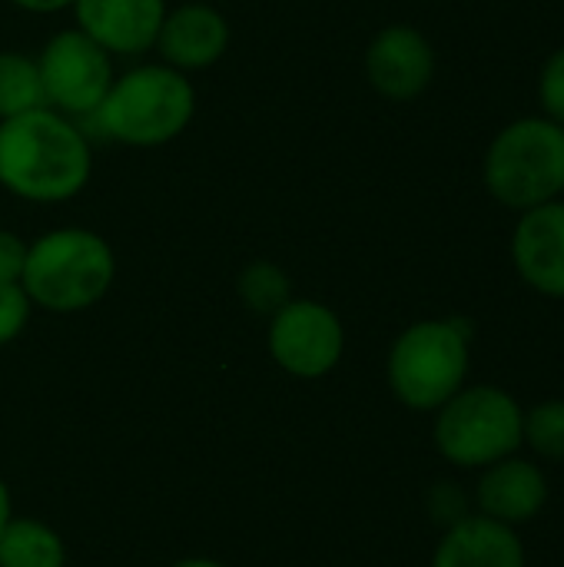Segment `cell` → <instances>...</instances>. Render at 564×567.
<instances>
[{
    "instance_id": "cell-1",
    "label": "cell",
    "mask_w": 564,
    "mask_h": 567,
    "mask_svg": "<svg viewBox=\"0 0 564 567\" xmlns=\"http://www.w3.org/2000/svg\"><path fill=\"white\" fill-rule=\"evenodd\" d=\"M93 156L83 130L43 106L0 120V186L30 203H66L90 183Z\"/></svg>"
},
{
    "instance_id": "cell-2",
    "label": "cell",
    "mask_w": 564,
    "mask_h": 567,
    "mask_svg": "<svg viewBox=\"0 0 564 567\" xmlns=\"http://www.w3.org/2000/svg\"><path fill=\"white\" fill-rule=\"evenodd\" d=\"M113 276L116 259L110 243L93 229L63 226L27 246L20 286L47 312H80L110 292Z\"/></svg>"
},
{
    "instance_id": "cell-3",
    "label": "cell",
    "mask_w": 564,
    "mask_h": 567,
    "mask_svg": "<svg viewBox=\"0 0 564 567\" xmlns=\"http://www.w3.org/2000/svg\"><path fill=\"white\" fill-rule=\"evenodd\" d=\"M196 113V90L183 70L143 63L113 80L96 106V126L123 146H163L176 140Z\"/></svg>"
},
{
    "instance_id": "cell-4",
    "label": "cell",
    "mask_w": 564,
    "mask_h": 567,
    "mask_svg": "<svg viewBox=\"0 0 564 567\" xmlns=\"http://www.w3.org/2000/svg\"><path fill=\"white\" fill-rule=\"evenodd\" d=\"M469 342L472 326L462 319L412 322L389 349L386 375L392 395L412 412H439L469 382Z\"/></svg>"
},
{
    "instance_id": "cell-5",
    "label": "cell",
    "mask_w": 564,
    "mask_h": 567,
    "mask_svg": "<svg viewBox=\"0 0 564 567\" xmlns=\"http://www.w3.org/2000/svg\"><path fill=\"white\" fill-rule=\"evenodd\" d=\"M485 189L519 213L564 193V126L548 116H522L495 133L482 163Z\"/></svg>"
},
{
    "instance_id": "cell-6",
    "label": "cell",
    "mask_w": 564,
    "mask_h": 567,
    "mask_svg": "<svg viewBox=\"0 0 564 567\" xmlns=\"http://www.w3.org/2000/svg\"><path fill=\"white\" fill-rule=\"evenodd\" d=\"M525 409L502 385H462L435 412L439 455L465 472H482L515 452H522Z\"/></svg>"
},
{
    "instance_id": "cell-7",
    "label": "cell",
    "mask_w": 564,
    "mask_h": 567,
    "mask_svg": "<svg viewBox=\"0 0 564 567\" xmlns=\"http://www.w3.org/2000/svg\"><path fill=\"white\" fill-rule=\"evenodd\" d=\"M37 66L47 106L63 116H93L116 80L110 53L80 27L53 33L40 50Z\"/></svg>"
},
{
    "instance_id": "cell-8",
    "label": "cell",
    "mask_w": 564,
    "mask_h": 567,
    "mask_svg": "<svg viewBox=\"0 0 564 567\" xmlns=\"http://www.w3.org/2000/svg\"><path fill=\"white\" fill-rule=\"evenodd\" d=\"M269 352L289 375L319 379L339 365L346 329L329 306L316 299H289L269 322Z\"/></svg>"
},
{
    "instance_id": "cell-9",
    "label": "cell",
    "mask_w": 564,
    "mask_h": 567,
    "mask_svg": "<svg viewBox=\"0 0 564 567\" xmlns=\"http://www.w3.org/2000/svg\"><path fill=\"white\" fill-rule=\"evenodd\" d=\"M366 76L389 100H416L435 76V50L422 30L389 23L366 50Z\"/></svg>"
},
{
    "instance_id": "cell-10",
    "label": "cell",
    "mask_w": 564,
    "mask_h": 567,
    "mask_svg": "<svg viewBox=\"0 0 564 567\" xmlns=\"http://www.w3.org/2000/svg\"><path fill=\"white\" fill-rule=\"evenodd\" d=\"M548 498L552 485L545 468L535 458H525L522 452L482 468V478L475 485L479 515L509 528L532 525L545 512Z\"/></svg>"
},
{
    "instance_id": "cell-11",
    "label": "cell",
    "mask_w": 564,
    "mask_h": 567,
    "mask_svg": "<svg viewBox=\"0 0 564 567\" xmlns=\"http://www.w3.org/2000/svg\"><path fill=\"white\" fill-rule=\"evenodd\" d=\"M512 266L529 289L564 299V203L525 209L512 233Z\"/></svg>"
},
{
    "instance_id": "cell-12",
    "label": "cell",
    "mask_w": 564,
    "mask_h": 567,
    "mask_svg": "<svg viewBox=\"0 0 564 567\" xmlns=\"http://www.w3.org/2000/svg\"><path fill=\"white\" fill-rule=\"evenodd\" d=\"M76 27L106 53L133 56L156 47L166 0H73Z\"/></svg>"
},
{
    "instance_id": "cell-13",
    "label": "cell",
    "mask_w": 564,
    "mask_h": 567,
    "mask_svg": "<svg viewBox=\"0 0 564 567\" xmlns=\"http://www.w3.org/2000/svg\"><path fill=\"white\" fill-rule=\"evenodd\" d=\"M229 47V23L209 3H183L166 10L156 50L166 66L173 70H206L213 66Z\"/></svg>"
},
{
    "instance_id": "cell-14",
    "label": "cell",
    "mask_w": 564,
    "mask_h": 567,
    "mask_svg": "<svg viewBox=\"0 0 564 567\" xmlns=\"http://www.w3.org/2000/svg\"><path fill=\"white\" fill-rule=\"evenodd\" d=\"M432 567H529V551L519 528L499 525L475 512L445 528L435 545Z\"/></svg>"
},
{
    "instance_id": "cell-15",
    "label": "cell",
    "mask_w": 564,
    "mask_h": 567,
    "mask_svg": "<svg viewBox=\"0 0 564 567\" xmlns=\"http://www.w3.org/2000/svg\"><path fill=\"white\" fill-rule=\"evenodd\" d=\"M66 551L53 528L33 518H10L0 535V567H63Z\"/></svg>"
},
{
    "instance_id": "cell-16",
    "label": "cell",
    "mask_w": 564,
    "mask_h": 567,
    "mask_svg": "<svg viewBox=\"0 0 564 567\" xmlns=\"http://www.w3.org/2000/svg\"><path fill=\"white\" fill-rule=\"evenodd\" d=\"M43 106H47V93H43L37 60L20 50H3L0 53V120L43 110Z\"/></svg>"
},
{
    "instance_id": "cell-17",
    "label": "cell",
    "mask_w": 564,
    "mask_h": 567,
    "mask_svg": "<svg viewBox=\"0 0 564 567\" xmlns=\"http://www.w3.org/2000/svg\"><path fill=\"white\" fill-rule=\"evenodd\" d=\"M522 439L535 452V458L564 465V399H545L525 409Z\"/></svg>"
},
{
    "instance_id": "cell-18",
    "label": "cell",
    "mask_w": 564,
    "mask_h": 567,
    "mask_svg": "<svg viewBox=\"0 0 564 567\" xmlns=\"http://www.w3.org/2000/svg\"><path fill=\"white\" fill-rule=\"evenodd\" d=\"M239 296L243 302L259 312V316H276L293 296H289V279L279 266L273 262H253L239 276Z\"/></svg>"
},
{
    "instance_id": "cell-19",
    "label": "cell",
    "mask_w": 564,
    "mask_h": 567,
    "mask_svg": "<svg viewBox=\"0 0 564 567\" xmlns=\"http://www.w3.org/2000/svg\"><path fill=\"white\" fill-rule=\"evenodd\" d=\"M539 103H542V116H548L552 123L564 126V47H558L539 73Z\"/></svg>"
},
{
    "instance_id": "cell-20",
    "label": "cell",
    "mask_w": 564,
    "mask_h": 567,
    "mask_svg": "<svg viewBox=\"0 0 564 567\" xmlns=\"http://www.w3.org/2000/svg\"><path fill=\"white\" fill-rule=\"evenodd\" d=\"M30 319V296L20 282H0V346L13 342Z\"/></svg>"
},
{
    "instance_id": "cell-21",
    "label": "cell",
    "mask_w": 564,
    "mask_h": 567,
    "mask_svg": "<svg viewBox=\"0 0 564 567\" xmlns=\"http://www.w3.org/2000/svg\"><path fill=\"white\" fill-rule=\"evenodd\" d=\"M429 512H432V518H435L439 525H445V528L455 525V522H462L465 515H472V512L465 508L462 488H459V485H449V482H442V485L432 488Z\"/></svg>"
},
{
    "instance_id": "cell-22",
    "label": "cell",
    "mask_w": 564,
    "mask_h": 567,
    "mask_svg": "<svg viewBox=\"0 0 564 567\" xmlns=\"http://www.w3.org/2000/svg\"><path fill=\"white\" fill-rule=\"evenodd\" d=\"M23 262H27V243L17 233L0 229V282H20Z\"/></svg>"
},
{
    "instance_id": "cell-23",
    "label": "cell",
    "mask_w": 564,
    "mask_h": 567,
    "mask_svg": "<svg viewBox=\"0 0 564 567\" xmlns=\"http://www.w3.org/2000/svg\"><path fill=\"white\" fill-rule=\"evenodd\" d=\"M10 3L30 13H57L63 7H73V0H10Z\"/></svg>"
},
{
    "instance_id": "cell-24",
    "label": "cell",
    "mask_w": 564,
    "mask_h": 567,
    "mask_svg": "<svg viewBox=\"0 0 564 567\" xmlns=\"http://www.w3.org/2000/svg\"><path fill=\"white\" fill-rule=\"evenodd\" d=\"M7 522H10V492H7V485H3V478H0V535H3V528H7Z\"/></svg>"
},
{
    "instance_id": "cell-25",
    "label": "cell",
    "mask_w": 564,
    "mask_h": 567,
    "mask_svg": "<svg viewBox=\"0 0 564 567\" xmlns=\"http://www.w3.org/2000/svg\"><path fill=\"white\" fill-rule=\"evenodd\" d=\"M173 567H223V565L206 561V558H186V561H180V565H173Z\"/></svg>"
}]
</instances>
